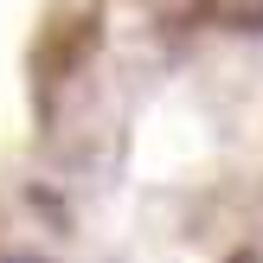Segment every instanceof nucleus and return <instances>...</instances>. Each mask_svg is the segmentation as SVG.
Returning a JSON list of instances; mask_svg holds the SVG:
<instances>
[{
	"instance_id": "f257e3e1",
	"label": "nucleus",
	"mask_w": 263,
	"mask_h": 263,
	"mask_svg": "<svg viewBox=\"0 0 263 263\" xmlns=\"http://www.w3.org/2000/svg\"><path fill=\"white\" fill-rule=\"evenodd\" d=\"M0 263H45L39 251H0Z\"/></svg>"
}]
</instances>
